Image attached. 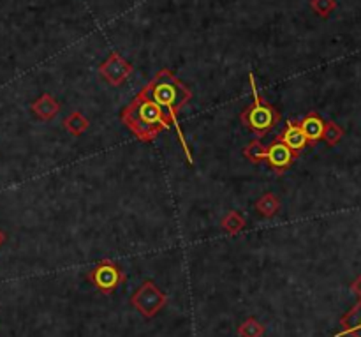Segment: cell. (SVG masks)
<instances>
[{"label":"cell","mask_w":361,"mask_h":337,"mask_svg":"<svg viewBox=\"0 0 361 337\" xmlns=\"http://www.w3.org/2000/svg\"><path fill=\"white\" fill-rule=\"evenodd\" d=\"M4 242H6V233L2 232V229H0V245L4 244Z\"/></svg>","instance_id":"cell-20"},{"label":"cell","mask_w":361,"mask_h":337,"mask_svg":"<svg viewBox=\"0 0 361 337\" xmlns=\"http://www.w3.org/2000/svg\"><path fill=\"white\" fill-rule=\"evenodd\" d=\"M32 110H34V113L39 116V119H43V121H48V119H53V116L59 113V103H56L52 96L44 94L41 99H37L36 103H34Z\"/></svg>","instance_id":"cell-11"},{"label":"cell","mask_w":361,"mask_h":337,"mask_svg":"<svg viewBox=\"0 0 361 337\" xmlns=\"http://www.w3.org/2000/svg\"><path fill=\"white\" fill-rule=\"evenodd\" d=\"M249 78H250V87H252V94H254V105L245 110V113H243V121H245L247 127H249L252 133H256L258 136H265V134L270 133L271 129L277 125V122L280 121V115H278V112L274 108V106L268 105L265 99L259 97L252 72L249 74Z\"/></svg>","instance_id":"cell-3"},{"label":"cell","mask_w":361,"mask_h":337,"mask_svg":"<svg viewBox=\"0 0 361 337\" xmlns=\"http://www.w3.org/2000/svg\"><path fill=\"white\" fill-rule=\"evenodd\" d=\"M245 156L249 157L250 161H254V163H259V161L266 159V149L262 147L261 141H252L245 149Z\"/></svg>","instance_id":"cell-16"},{"label":"cell","mask_w":361,"mask_h":337,"mask_svg":"<svg viewBox=\"0 0 361 337\" xmlns=\"http://www.w3.org/2000/svg\"><path fill=\"white\" fill-rule=\"evenodd\" d=\"M342 136H344V129H342L338 124H335V122H328V124L324 125V133H322V140H324L326 143L329 145V147H333V145H337L338 141L342 140Z\"/></svg>","instance_id":"cell-13"},{"label":"cell","mask_w":361,"mask_h":337,"mask_svg":"<svg viewBox=\"0 0 361 337\" xmlns=\"http://www.w3.org/2000/svg\"><path fill=\"white\" fill-rule=\"evenodd\" d=\"M101 74L106 78L110 83L113 85H120L125 78L129 76L132 72V68L127 64V62L123 61L122 57L118 53H112V57L104 62L103 65L99 68Z\"/></svg>","instance_id":"cell-6"},{"label":"cell","mask_w":361,"mask_h":337,"mask_svg":"<svg viewBox=\"0 0 361 337\" xmlns=\"http://www.w3.org/2000/svg\"><path fill=\"white\" fill-rule=\"evenodd\" d=\"M342 332L338 336H353L361 337V298L349 313L340 320Z\"/></svg>","instance_id":"cell-10"},{"label":"cell","mask_w":361,"mask_h":337,"mask_svg":"<svg viewBox=\"0 0 361 337\" xmlns=\"http://www.w3.org/2000/svg\"><path fill=\"white\" fill-rule=\"evenodd\" d=\"M122 121L141 141H152L171 122L166 113L141 92L123 110Z\"/></svg>","instance_id":"cell-1"},{"label":"cell","mask_w":361,"mask_h":337,"mask_svg":"<svg viewBox=\"0 0 361 337\" xmlns=\"http://www.w3.org/2000/svg\"><path fill=\"white\" fill-rule=\"evenodd\" d=\"M294 157H296V154L287 149L278 138L266 149V161L270 163L271 168H275V172H284L286 168H289Z\"/></svg>","instance_id":"cell-7"},{"label":"cell","mask_w":361,"mask_h":337,"mask_svg":"<svg viewBox=\"0 0 361 337\" xmlns=\"http://www.w3.org/2000/svg\"><path fill=\"white\" fill-rule=\"evenodd\" d=\"M258 209L262 216H274L278 210V200L274 194H265V196L258 201Z\"/></svg>","instance_id":"cell-15"},{"label":"cell","mask_w":361,"mask_h":337,"mask_svg":"<svg viewBox=\"0 0 361 337\" xmlns=\"http://www.w3.org/2000/svg\"><path fill=\"white\" fill-rule=\"evenodd\" d=\"M335 8H337L335 0H312V9L318 12L319 17H328Z\"/></svg>","instance_id":"cell-17"},{"label":"cell","mask_w":361,"mask_h":337,"mask_svg":"<svg viewBox=\"0 0 361 337\" xmlns=\"http://www.w3.org/2000/svg\"><path fill=\"white\" fill-rule=\"evenodd\" d=\"M353 292H354V293H356L358 297H360V298H361V276H360V277H358L356 281H354V283H353Z\"/></svg>","instance_id":"cell-19"},{"label":"cell","mask_w":361,"mask_h":337,"mask_svg":"<svg viewBox=\"0 0 361 337\" xmlns=\"http://www.w3.org/2000/svg\"><path fill=\"white\" fill-rule=\"evenodd\" d=\"M324 121L318 113H309V115L300 122L303 134H305L309 145H316L318 141L322 140V133H324Z\"/></svg>","instance_id":"cell-9"},{"label":"cell","mask_w":361,"mask_h":337,"mask_svg":"<svg viewBox=\"0 0 361 337\" xmlns=\"http://www.w3.org/2000/svg\"><path fill=\"white\" fill-rule=\"evenodd\" d=\"M240 337H261L265 334V327L254 318H249L238 327Z\"/></svg>","instance_id":"cell-12"},{"label":"cell","mask_w":361,"mask_h":337,"mask_svg":"<svg viewBox=\"0 0 361 337\" xmlns=\"http://www.w3.org/2000/svg\"><path fill=\"white\" fill-rule=\"evenodd\" d=\"M92 285L99 288L103 293H113L123 281V272L118 265L112 261H101L99 265L90 272Z\"/></svg>","instance_id":"cell-5"},{"label":"cell","mask_w":361,"mask_h":337,"mask_svg":"<svg viewBox=\"0 0 361 337\" xmlns=\"http://www.w3.org/2000/svg\"><path fill=\"white\" fill-rule=\"evenodd\" d=\"M65 127H68L72 134H81L85 129L88 127V121L81 113L74 112L69 119H65Z\"/></svg>","instance_id":"cell-14"},{"label":"cell","mask_w":361,"mask_h":337,"mask_svg":"<svg viewBox=\"0 0 361 337\" xmlns=\"http://www.w3.org/2000/svg\"><path fill=\"white\" fill-rule=\"evenodd\" d=\"M278 140L286 145L287 149L293 150L294 154L302 152L307 145H309V141H307L302 127H300V124H296V122H289V124H287V127H286V131H284V133L278 136Z\"/></svg>","instance_id":"cell-8"},{"label":"cell","mask_w":361,"mask_h":337,"mask_svg":"<svg viewBox=\"0 0 361 337\" xmlns=\"http://www.w3.org/2000/svg\"><path fill=\"white\" fill-rule=\"evenodd\" d=\"M131 302L143 316L152 318L164 307V304H166V295H164L154 283L147 281L134 293V297L131 298Z\"/></svg>","instance_id":"cell-4"},{"label":"cell","mask_w":361,"mask_h":337,"mask_svg":"<svg viewBox=\"0 0 361 337\" xmlns=\"http://www.w3.org/2000/svg\"><path fill=\"white\" fill-rule=\"evenodd\" d=\"M223 225H224V228L227 229V232L236 233L238 229H242L243 219H242V216H238L236 212H231V214H227L226 219L223 221Z\"/></svg>","instance_id":"cell-18"},{"label":"cell","mask_w":361,"mask_h":337,"mask_svg":"<svg viewBox=\"0 0 361 337\" xmlns=\"http://www.w3.org/2000/svg\"><path fill=\"white\" fill-rule=\"evenodd\" d=\"M141 94H145L148 99L154 101L155 105L166 113L167 119L176 125L178 134L182 136V131H180L178 127V121H176V113H178V110L182 108L183 105H187V101L191 99V90L187 89L178 78L173 76L167 69H163V71L141 90Z\"/></svg>","instance_id":"cell-2"}]
</instances>
